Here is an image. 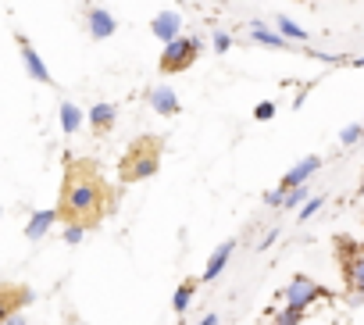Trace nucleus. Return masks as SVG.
<instances>
[{"label":"nucleus","mask_w":364,"mask_h":325,"mask_svg":"<svg viewBox=\"0 0 364 325\" xmlns=\"http://www.w3.org/2000/svg\"><path fill=\"white\" fill-rule=\"evenodd\" d=\"M104 211H114V190L104 183L100 169L86 157L65 161V183H61V222H82L86 229L104 218Z\"/></svg>","instance_id":"obj_1"},{"label":"nucleus","mask_w":364,"mask_h":325,"mask_svg":"<svg viewBox=\"0 0 364 325\" xmlns=\"http://www.w3.org/2000/svg\"><path fill=\"white\" fill-rule=\"evenodd\" d=\"M150 33H154L161 43H168V40L182 36V15H178L175 8H164V11H157V15L150 18Z\"/></svg>","instance_id":"obj_9"},{"label":"nucleus","mask_w":364,"mask_h":325,"mask_svg":"<svg viewBox=\"0 0 364 325\" xmlns=\"http://www.w3.org/2000/svg\"><path fill=\"white\" fill-rule=\"evenodd\" d=\"M318 172H321V157H318V154H307V157H300L296 165H293V169H289V172H286V176L279 179V186H282V190H293V186H307V183H311V179H314Z\"/></svg>","instance_id":"obj_7"},{"label":"nucleus","mask_w":364,"mask_h":325,"mask_svg":"<svg viewBox=\"0 0 364 325\" xmlns=\"http://www.w3.org/2000/svg\"><path fill=\"white\" fill-rule=\"evenodd\" d=\"M360 247H364V243H360Z\"/></svg>","instance_id":"obj_35"},{"label":"nucleus","mask_w":364,"mask_h":325,"mask_svg":"<svg viewBox=\"0 0 364 325\" xmlns=\"http://www.w3.org/2000/svg\"><path fill=\"white\" fill-rule=\"evenodd\" d=\"M82 18H86V33H90V40H111L114 33H118V18L107 11V8H100V4H86L82 8Z\"/></svg>","instance_id":"obj_5"},{"label":"nucleus","mask_w":364,"mask_h":325,"mask_svg":"<svg viewBox=\"0 0 364 325\" xmlns=\"http://www.w3.org/2000/svg\"><path fill=\"white\" fill-rule=\"evenodd\" d=\"M328 300H332V293H328L321 282L307 279V275L289 279V286L282 289V304H286V307H296V311H311V307L328 304Z\"/></svg>","instance_id":"obj_4"},{"label":"nucleus","mask_w":364,"mask_h":325,"mask_svg":"<svg viewBox=\"0 0 364 325\" xmlns=\"http://www.w3.org/2000/svg\"><path fill=\"white\" fill-rule=\"evenodd\" d=\"M18 54H22V68H26V75L33 79V82H40V86H54V75H50V68H47V61L40 58V50L18 33Z\"/></svg>","instance_id":"obj_6"},{"label":"nucleus","mask_w":364,"mask_h":325,"mask_svg":"<svg viewBox=\"0 0 364 325\" xmlns=\"http://www.w3.org/2000/svg\"><path fill=\"white\" fill-rule=\"evenodd\" d=\"M250 40L254 43H261V47H272V50H293L296 43H289L279 29H272V26H264V22H250Z\"/></svg>","instance_id":"obj_13"},{"label":"nucleus","mask_w":364,"mask_h":325,"mask_svg":"<svg viewBox=\"0 0 364 325\" xmlns=\"http://www.w3.org/2000/svg\"><path fill=\"white\" fill-rule=\"evenodd\" d=\"M204 50V40L200 36H175L161 47V58H157V68L164 75H178V72H186L193 68V61L200 58Z\"/></svg>","instance_id":"obj_3"},{"label":"nucleus","mask_w":364,"mask_h":325,"mask_svg":"<svg viewBox=\"0 0 364 325\" xmlns=\"http://www.w3.org/2000/svg\"><path fill=\"white\" fill-rule=\"evenodd\" d=\"M197 325H225V321H222V314H215V311H211V314H204Z\"/></svg>","instance_id":"obj_30"},{"label":"nucleus","mask_w":364,"mask_h":325,"mask_svg":"<svg viewBox=\"0 0 364 325\" xmlns=\"http://www.w3.org/2000/svg\"><path fill=\"white\" fill-rule=\"evenodd\" d=\"M4 325H29V318L22 314V311H15V314H8V321Z\"/></svg>","instance_id":"obj_29"},{"label":"nucleus","mask_w":364,"mask_h":325,"mask_svg":"<svg viewBox=\"0 0 364 325\" xmlns=\"http://www.w3.org/2000/svg\"><path fill=\"white\" fill-rule=\"evenodd\" d=\"M307 186H311V183H307ZM307 186H293V190H286L282 211H296V208H300V204H304V201L311 197V193H307Z\"/></svg>","instance_id":"obj_21"},{"label":"nucleus","mask_w":364,"mask_h":325,"mask_svg":"<svg viewBox=\"0 0 364 325\" xmlns=\"http://www.w3.org/2000/svg\"><path fill=\"white\" fill-rule=\"evenodd\" d=\"M350 65H353V68H364V54H360V58H350Z\"/></svg>","instance_id":"obj_31"},{"label":"nucleus","mask_w":364,"mask_h":325,"mask_svg":"<svg viewBox=\"0 0 364 325\" xmlns=\"http://www.w3.org/2000/svg\"><path fill=\"white\" fill-rule=\"evenodd\" d=\"M178 325H182V321H178Z\"/></svg>","instance_id":"obj_34"},{"label":"nucleus","mask_w":364,"mask_h":325,"mask_svg":"<svg viewBox=\"0 0 364 325\" xmlns=\"http://www.w3.org/2000/svg\"><path fill=\"white\" fill-rule=\"evenodd\" d=\"M61 222V215H58V208H40V211H29V222H26V240H33V243H40L54 225Z\"/></svg>","instance_id":"obj_11"},{"label":"nucleus","mask_w":364,"mask_h":325,"mask_svg":"<svg viewBox=\"0 0 364 325\" xmlns=\"http://www.w3.org/2000/svg\"><path fill=\"white\" fill-rule=\"evenodd\" d=\"M282 201H286V190H282V186H275V190L264 193V208H279V211H282Z\"/></svg>","instance_id":"obj_26"},{"label":"nucleus","mask_w":364,"mask_h":325,"mask_svg":"<svg viewBox=\"0 0 364 325\" xmlns=\"http://www.w3.org/2000/svg\"><path fill=\"white\" fill-rule=\"evenodd\" d=\"M360 129H364V122H360Z\"/></svg>","instance_id":"obj_33"},{"label":"nucleus","mask_w":364,"mask_h":325,"mask_svg":"<svg viewBox=\"0 0 364 325\" xmlns=\"http://www.w3.org/2000/svg\"><path fill=\"white\" fill-rule=\"evenodd\" d=\"M232 254H236V240H225V243H218V247L211 250V257H208L204 272H200V282H215V279H218V275L229 268Z\"/></svg>","instance_id":"obj_12"},{"label":"nucleus","mask_w":364,"mask_h":325,"mask_svg":"<svg viewBox=\"0 0 364 325\" xmlns=\"http://www.w3.org/2000/svg\"><path fill=\"white\" fill-rule=\"evenodd\" d=\"M275 111H279V107H275V100H261V104L254 107V114H250V118H254V122H272V118H275Z\"/></svg>","instance_id":"obj_23"},{"label":"nucleus","mask_w":364,"mask_h":325,"mask_svg":"<svg viewBox=\"0 0 364 325\" xmlns=\"http://www.w3.org/2000/svg\"><path fill=\"white\" fill-rule=\"evenodd\" d=\"M0 222H4V208H0Z\"/></svg>","instance_id":"obj_32"},{"label":"nucleus","mask_w":364,"mask_h":325,"mask_svg":"<svg viewBox=\"0 0 364 325\" xmlns=\"http://www.w3.org/2000/svg\"><path fill=\"white\" fill-rule=\"evenodd\" d=\"M304 314H307V311H296V307H286V304H282V307L275 311L272 325H300V321H304Z\"/></svg>","instance_id":"obj_20"},{"label":"nucleus","mask_w":364,"mask_h":325,"mask_svg":"<svg viewBox=\"0 0 364 325\" xmlns=\"http://www.w3.org/2000/svg\"><path fill=\"white\" fill-rule=\"evenodd\" d=\"M146 104H150V111L161 114V118H175V114L182 111V100H178V93H175L171 86H150V90H146Z\"/></svg>","instance_id":"obj_8"},{"label":"nucleus","mask_w":364,"mask_h":325,"mask_svg":"<svg viewBox=\"0 0 364 325\" xmlns=\"http://www.w3.org/2000/svg\"><path fill=\"white\" fill-rule=\"evenodd\" d=\"M8 314H15V311H11V304L4 300V293H0V325H4V321H8Z\"/></svg>","instance_id":"obj_28"},{"label":"nucleus","mask_w":364,"mask_h":325,"mask_svg":"<svg viewBox=\"0 0 364 325\" xmlns=\"http://www.w3.org/2000/svg\"><path fill=\"white\" fill-rule=\"evenodd\" d=\"M197 289H200V279H182L178 289L171 293V311L175 314H186L190 304H193V297H197Z\"/></svg>","instance_id":"obj_16"},{"label":"nucleus","mask_w":364,"mask_h":325,"mask_svg":"<svg viewBox=\"0 0 364 325\" xmlns=\"http://www.w3.org/2000/svg\"><path fill=\"white\" fill-rule=\"evenodd\" d=\"M275 29H279L289 43H296V47H304V43H307V36H311V33H307L300 22H293L289 15H279V18H275Z\"/></svg>","instance_id":"obj_17"},{"label":"nucleus","mask_w":364,"mask_h":325,"mask_svg":"<svg viewBox=\"0 0 364 325\" xmlns=\"http://www.w3.org/2000/svg\"><path fill=\"white\" fill-rule=\"evenodd\" d=\"M300 325H336V318H332L328 311H318V314H314V307H311V311L304 314V321H300Z\"/></svg>","instance_id":"obj_25"},{"label":"nucleus","mask_w":364,"mask_h":325,"mask_svg":"<svg viewBox=\"0 0 364 325\" xmlns=\"http://www.w3.org/2000/svg\"><path fill=\"white\" fill-rule=\"evenodd\" d=\"M211 47H215V54H229L232 50V36L218 29V33H211Z\"/></svg>","instance_id":"obj_24"},{"label":"nucleus","mask_w":364,"mask_h":325,"mask_svg":"<svg viewBox=\"0 0 364 325\" xmlns=\"http://www.w3.org/2000/svg\"><path fill=\"white\" fill-rule=\"evenodd\" d=\"M58 118H61V132H65V136H75V132L86 125V111H82L75 100H61Z\"/></svg>","instance_id":"obj_14"},{"label":"nucleus","mask_w":364,"mask_h":325,"mask_svg":"<svg viewBox=\"0 0 364 325\" xmlns=\"http://www.w3.org/2000/svg\"><path fill=\"white\" fill-rule=\"evenodd\" d=\"M325 208V193H314V197H307L300 208H296V222H311L318 211Z\"/></svg>","instance_id":"obj_18"},{"label":"nucleus","mask_w":364,"mask_h":325,"mask_svg":"<svg viewBox=\"0 0 364 325\" xmlns=\"http://www.w3.org/2000/svg\"><path fill=\"white\" fill-rule=\"evenodd\" d=\"M61 240H65L68 247H79V243L86 240V225H82V222H65V229H61Z\"/></svg>","instance_id":"obj_19"},{"label":"nucleus","mask_w":364,"mask_h":325,"mask_svg":"<svg viewBox=\"0 0 364 325\" xmlns=\"http://www.w3.org/2000/svg\"><path fill=\"white\" fill-rule=\"evenodd\" d=\"M279 233H282L279 225H272V229H264V236L257 240V250H272V247H275V240H279Z\"/></svg>","instance_id":"obj_27"},{"label":"nucleus","mask_w":364,"mask_h":325,"mask_svg":"<svg viewBox=\"0 0 364 325\" xmlns=\"http://www.w3.org/2000/svg\"><path fill=\"white\" fill-rule=\"evenodd\" d=\"M343 275H346V286L357 297H364V247L353 257H343Z\"/></svg>","instance_id":"obj_15"},{"label":"nucleus","mask_w":364,"mask_h":325,"mask_svg":"<svg viewBox=\"0 0 364 325\" xmlns=\"http://www.w3.org/2000/svg\"><path fill=\"white\" fill-rule=\"evenodd\" d=\"M114 122H118V104H111V100H97V104L86 111V125H90L97 136L111 132Z\"/></svg>","instance_id":"obj_10"},{"label":"nucleus","mask_w":364,"mask_h":325,"mask_svg":"<svg viewBox=\"0 0 364 325\" xmlns=\"http://www.w3.org/2000/svg\"><path fill=\"white\" fill-rule=\"evenodd\" d=\"M364 139V129H360V122H350V125H343V132H339V143L343 146H357Z\"/></svg>","instance_id":"obj_22"},{"label":"nucleus","mask_w":364,"mask_h":325,"mask_svg":"<svg viewBox=\"0 0 364 325\" xmlns=\"http://www.w3.org/2000/svg\"><path fill=\"white\" fill-rule=\"evenodd\" d=\"M161 136H139L129 143L122 165H118V176L122 183H146L161 172Z\"/></svg>","instance_id":"obj_2"}]
</instances>
